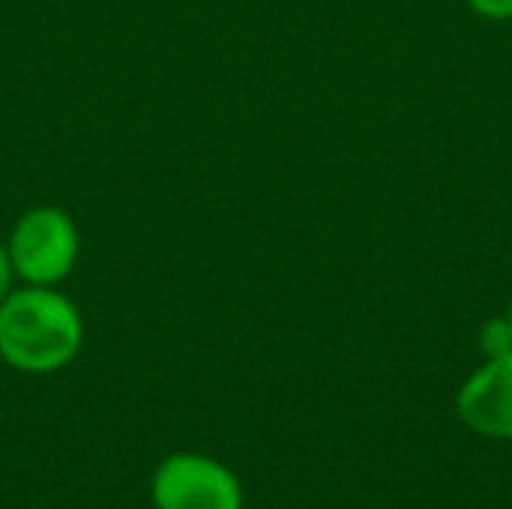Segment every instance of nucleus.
I'll return each mask as SVG.
<instances>
[{
	"label": "nucleus",
	"instance_id": "nucleus-8",
	"mask_svg": "<svg viewBox=\"0 0 512 509\" xmlns=\"http://www.w3.org/2000/svg\"><path fill=\"white\" fill-rule=\"evenodd\" d=\"M507 321H510V324H512V306H510V318H507Z\"/></svg>",
	"mask_w": 512,
	"mask_h": 509
},
{
	"label": "nucleus",
	"instance_id": "nucleus-2",
	"mask_svg": "<svg viewBox=\"0 0 512 509\" xmlns=\"http://www.w3.org/2000/svg\"><path fill=\"white\" fill-rule=\"evenodd\" d=\"M9 258L15 276L24 285L54 288L78 264L81 237L75 219L63 207H33L27 210L9 234Z\"/></svg>",
	"mask_w": 512,
	"mask_h": 509
},
{
	"label": "nucleus",
	"instance_id": "nucleus-4",
	"mask_svg": "<svg viewBox=\"0 0 512 509\" xmlns=\"http://www.w3.org/2000/svg\"><path fill=\"white\" fill-rule=\"evenodd\" d=\"M468 429L486 438L512 441V354L489 360L465 381L456 399Z\"/></svg>",
	"mask_w": 512,
	"mask_h": 509
},
{
	"label": "nucleus",
	"instance_id": "nucleus-6",
	"mask_svg": "<svg viewBox=\"0 0 512 509\" xmlns=\"http://www.w3.org/2000/svg\"><path fill=\"white\" fill-rule=\"evenodd\" d=\"M480 15L489 18H512V0H468Z\"/></svg>",
	"mask_w": 512,
	"mask_h": 509
},
{
	"label": "nucleus",
	"instance_id": "nucleus-3",
	"mask_svg": "<svg viewBox=\"0 0 512 509\" xmlns=\"http://www.w3.org/2000/svg\"><path fill=\"white\" fill-rule=\"evenodd\" d=\"M156 509H240L243 486L216 459L198 453L168 456L150 486Z\"/></svg>",
	"mask_w": 512,
	"mask_h": 509
},
{
	"label": "nucleus",
	"instance_id": "nucleus-5",
	"mask_svg": "<svg viewBox=\"0 0 512 509\" xmlns=\"http://www.w3.org/2000/svg\"><path fill=\"white\" fill-rule=\"evenodd\" d=\"M480 345H483V351H486V357H489V360L512 354V324L510 321H507V318H492V321L483 327Z\"/></svg>",
	"mask_w": 512,
	"mask_h": 509
},
{
	"label": "nucleus",
	"instance_id": "nucleus-1",
	"mask_svg": "<svg viewBox=\"0 0 512 509\" xmlns=\"http://www.w3.org/2000/svg\"><path fill=\"white\" fill-rule=\"evenodd\" d=\"M84 342L78 306L42 285H24L0 300V360L27 375H48L75 360Z\"/></svg>",
	"mask_w": 512,
	"mask_h": 509
},
{
	"label": "nucleus",
	"instance_id": "nucleus-7",
	"mask_svg": "<svg viewBox=\"0 0 512 509\" xmlns=\"http://www.w3.org/2000/svg\"><path fill=\"white\" fill-rule=\"evenodd\" d=\"M15 267H12V258H9V249L6 243H0V300L12 291V282H15Z\"/></svg>",
	"mask_w": 512,
	"mask_h": 509
}]
</instances>
